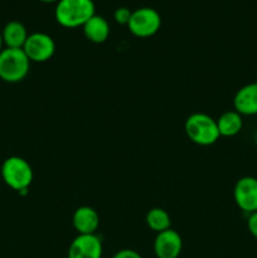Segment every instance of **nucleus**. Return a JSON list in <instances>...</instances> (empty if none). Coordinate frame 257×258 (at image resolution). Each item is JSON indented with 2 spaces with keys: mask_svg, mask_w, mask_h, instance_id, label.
<instances>
[{
  "mask_svg": "<svg viewBox=\"0 0 257 258\" xmlns=\"http://www.w3.org/2000/svg\"><path fill=\"white\" fill-rule=\"evenodd\" d=\"M96 7L93 0H58L54 15L57 22L66 28L82 27L92 15Z\"/></svg>",
  "mask_w": 257,
  "mask_h": 258,
  "instance_id": "nucleus-1",
  "label": "nucleus"
},
{
  "mask_svg": "<svg viewBox=\"0 0 257 258\" xmlns=\"http://www.w3.org/2000/svg\"><path fill=\"white\" fill-rule=\"evenodd\" d=\"M30 60L23 48H7L0 52V78L8 83L24 80L29 72Z\"/></svg>",
  "mask_w": 257,
  "mask_h": 258,
  "instance_id": "nucleus-2",
  "label": "nucleus"
},
{
  "mask_svg": "<svg viewBox=\"0 0 257 258\" xmlns=\"http://www.w3.org/2000/svg\"><path fill=\"white\" fill-rule=\"evenodd\" d=\"M185 133L194 144L209 146L219 139L217 121L206 113H193L185 121Z\"/></svg>",
  "mask_w": 257,
  "mask_h": 258,
  "instance_id": "nucleus-3",
  "label": "nucleus"
},
{
  "mask_svg": "<svg viewBox=\"0 0 257 258\" xmlns=\"http://www.w3.org/2000/svg\"><path fill=\"white\" fill-rule=\"evenodd\" d=\"M2 176L9 188L23 193L28 190L33 181L32 166L20 156H10L3 163Z\"/></svg>",
  "mask_w": 257,
  "mask_h": 258,
  "instance_id": "nucleus-4",
  "label": "nucleus"
},
{
  "mask_svg": "<svg viewBox=\"0 0 257 258\" xmlns=\"http://www.w3.org/2000/svg\"><path fill=\"white\" fill-rule=\"evenodd\" d=\"M161 25V17L154 8L141 7L133 10L127 27L134 35L140 38L151 37L155 34Z\"/></svg>",
  "mask_w": 257,
  "mask_h": 258,
  "instance_id": "nucleus-5",
  "label": "nucleus"
},
{
  "mask_svg": "<svg viewBox=\"0 0 257 258\" xmlns=\"http://www.w3.org/2000/svg\"><path fill=\"white\" fill-rule=\"evenodd\" d=\"M23 50L30 62H47L55 52V43L47 33L37 32L28 35Z\"/></svg>",
  "mask_w": 257,
  "mask_h": 258,
  "instance_id": "nucleus-6",
  "label": "nucleus"
},
{
  "mask_svg": "<svg viewBox=\"0 0 257 258\" xmlns=\"http://www.w3.org/2000/svg\"><path fill=\"white\" fill-rule=\"evenodd\" d=\"M233 197L241 211L248 214L257 212V179L253 176L239 179L234 185Z\"/></svg>",
  "mask_w": 257,
  "mask_h": 258,
  "instance_id": "nucleus-7",
  "label": "nucleus"
},
{
  "mask_svg": "<svg viewBox=\"0 0 257 258\" xmlns=\"http://www.w3.org/2000/svg\"><path fill=\"white\" fill-rule=\"evenodd\" d=\"M68 258H102V242L96 234H78L68 248Z\"/></svg>",
  "mask_w": 257,
  "mask_h": 258,
  "instance_id": "nucleus-8",
  "label": "nucleus"
},
{
  "mask_svg": "<svg viewBox=\"0 0 257 258\" xmlns=\"http://www.w3.org/2000/svg\"><path fill=\"white\" fill-rule=\"evenodd\" d=\"M183 248L180 234L169 228L160 232L154 241V253L158 258H178Z\"/></svg>",
  "mask_w": 257,
  "mask_h": 258,
  "instance_id": "nucleus-9",
  "label": "nucleus"
},
{
  "mask_svg": "<svg viewBox=\"0 0 257 258\" xmlns=\"http://www.w3.org/2000/svg\"><path fill=\"white\" fill-rule=\"evenodd\" d=\"M234 111L239 115H257V82L248 83L237 91L233 98Z\"/></svg>",
  "mask_w": 257,
  "mask_h": 258,
  "instance_id": "nucleus-10",
  "label": "nucleus"
},
{
  "mask_svg": "<svg viewBox=\"0 0 257 258\" xmlns=\"http://www.w3.org/2000/svg\"><path fill=\"white\" fill-rule=\"evenodd\" d=\"M72 223L80 234H96L100 226V217L91 207H80L73 213Z\"/></svg>",
  "mask_w": 257,
  "mask_h": 258,
  "instance_id": "nucleus-11",
  "label": "nucleus"
},
{
  "mask_svg": "<svg viewBox=\"0 0 257 258\" xmlns=\"http://www.w3.org/2000/svg\"><path fill=\"white\" fill-rule=\"evenodd\" d=\"M82 28L86 38L93 43H103L110 35V24L102 15H92Z\"/></svg>",
  "mask_w": 257,
  "mask_h": 258,
  "instance_id": "nucleus-12",
  "label": "nucleus"
},
{
  "mask_svg": "<svg viewBox=\"0 0 257 258\" xmlns=\"http://www.w3.org/2000/svg\"><path fill=\"white\" fill-rule=\"evenodd\" d=\"M28 30L22 22L12 20L7 23L2 32L3 42L7 48H23L28 39Z\"/></svg>",
  "mask_w": 257,
  "mask_h": 258,
  "instance_id": "nucleus-13",
  "label": "nucleus"
},
{
  "mask_svg": "<svg viewBox=\"0 0 257 258\" xmlns=\"http://www.w3.org/2000/svg\"><path fill=\"white\" fill-rule=\"evenodd\" d=\"M217 127L221 136H226V138L236 136L243 127L242 115H239L237 111H227L222 113L217 120Z\"/></svg>",
  "mask_w": 257,
  "mask_h": 258,
  "instance_id": "nucleus-14",
  "label": "nucleus"
},
{
  "mask_svg": "<svg viewBox=\"0 0 257 258\" xmlns=\"http://www.w3.org/2000/svg\"><path fill=\"white\" fill-rule=\"evenodd\" d=\"M146 223L149 228L156 233L166 231L170 228V216L161 208H153L146 214Z\"/></svg>",
  "mask_w": 257,
  "mask_h": 258,
  "instance_id": "nucleus-15",
  "label": "nucleus"
},
{
  "mask_svg": "<svg viewBox=\"0 0 257 258\" xmlns=\"http://www.w3.org/2000/svg\"><path fill=\"white\" fill-rule=\"evenodd\" d=\"M131 13L133 12H131L128 8L120 7L115 10V13H113V18H115L116 22L120 23V24H127L128 20H130Z\"/></svg>",
  "mask_w": 257,
  "mask_h": 258,
  "instance_id": "nucleus-16",
  "label": "nucleus"
},
{
  "mask_svg": "<svg viewBox=\"0 0 257 258\" xmlns=\"http://www.w3.org/2000/svg\"><path fill=\"white\" fill-rule=\"evenodd\" d=\"M247 228H248L249 233L254 238H257V212L251 213L248 216V219H247Z\"/></svg>",
  "mask_w": 257,
  "mask_h": 258,
  "instance_id": "nucleus-17",
  "label": "nucleus"
},
{
  "mask_svg": "<svg viewBox=\"0 0 257 258\" xmlns=\"http://www.w3.org/2000/svg\"><path fill=\"white\" fill-rule=\"evenodd\" d=\"M112 258H143V257H141V254L139 253V252L134 251V249L125 248L116 252V253L112 256Z\"/></svg>",
  "mask_w": 257,
  "mask_h": 258,
  "instance_id": "nucleus-18",
  "label": "nucleus"
},
{
  "mask_svg": "<svg viewBox=\"0 0 257 258\" xmlns=\"http://www.w3.org/2000/svg\"><path fill=\"white\" fill-rule=\"evenodd\" d=\"M3 45H4V42H3V37H2V32H0V52H2L4 48H3Z\"/></svg>",
  "mask_w": 257,
  "mask_h": 258,
  "instance_id": "nucleus-19",
  "label": "nucleus"
},
{
  "mask_svg": "<svg viewBox=\"0 0 257 258\" xmlns=\"http://www.w3.org/2000/svg\"><path fill=\"white\" fill-rule=\"evenodd\" d=\"M42 2H45V3H52V2H58V0H42Z\"/></svg>",
  "mask_w": 257,
  "mask_h": 258,
  "instance_id": "nucleus-20",
  "label": "nucleus"
},
{
  "mask_svg": "<svg viewBox=\"0 0 257 258\" xmlns=\"http://www.w3.org/2000/svg\"><path fill=\"white\" fill-rule=\"evenodd\" d=\"M254 141H256V144H257V131H256V134H254Z\"/></svg>",
  "mask_w": 257,
  "mask_h": 258,
  "instance_id": "nucleus-21",
  "label": "nucleus"
}]
</instances>
